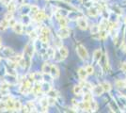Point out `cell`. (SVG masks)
I'll return each mask as SVG.
<instances>
[{
  "label": "cell",
  "mask_w": 126,
  "mask_h": 113,
  "mask_svg": "<svg viewBox=\"0 0 126 113\" xmlns=\"http://www.w3.org/2000/svg\"><path fill=\"white\" fill-rule=\"evenodd\" d=\"M0 111H8V108H7V104L6 101H0Z\"/></svg>",
  "instance_id": "36"
},
{
  "label": "cell",
  "mask_w": 126,
  "mask_h": 113,
  "mask_svg": "<svg viewBox=\"0 0 126 113\" xmlns=\"http://www.w3.org/2000/svg\"><path fill=\"white\" fill-rule=\"evenodd\" d=\"M22 107H23V106H22L21 102H20L19 100H14V103H13V110H14V111H17V112L21 111Z\"/></svg>",
  "instance_id": "23"
},
{
  "label": "cell",
  "mask_w": 126,
  "mask_h": 113,
  "mask_svg": "<svg viewBox=\"0 0 126 113\" xmlns=\"http://www.w3.org/2000/svg\"><path fill=\"white\" fill-rule=\"evenodd\" d=\"M1 46H2V39L0 38V48H1Z\"/></svg>",
  "instance_id": "45"
},
{
  "label": "cell",
  "mask_w": 126,
  "mask_h": 113,
  "mask_svg": "<svg viewBox=\"0 0 126 113\" xmlns=\"http://www.w3.org/2000/svg\"><path fill=\"white\" fill-rule=\"evenodd\" d=\"M74 92L75 95L80 96V95L83 94V88L81 86H79V85H76V86L74 88Z\"/></svg>",
  "instance_id": "27"
},
{
  "label": "cell",
  "mask_w": 126,
  "mask_h": 113,
  "mask_svg": "<svg viewBox=\"0 0 126 113\" xmlns=\"http://www.w3.org/2000/svg\"><path fill=\"white\" fill-rule=\"evenodd\" d=\"M88 13H89V16L96 17L98 16V14H99V10L97 8H95V7H90L88 10Z\"/></svg>",
  "instance_id": "18"
},
{
  "label": "cell",
  "mask_w": 126,
  "mask_h": 113,
  "mask_svg": "<svg viewBox=\"0 0 126 113\" xmlns=\"http://www.w3.org/2000/svg\"><path fill=\"white\" fill-rule=\"evenodd\" d=\"M40 11V9H39V7L36 5H32L30 6V10H29V12L31 13L33 16H35L36 14L38 13V11Z\"/></svg>",
  "instance_id": "29"
},
{
  "label": "cell",
  "mask_w": 126,
  "mask_h": 113,
  "mask_svg": "<svg viewBox=\"0 0 126 113\" xmlns=\"http://www.w3.org/2000/svg\"><path fill=\"white\" fill-rule=\"evenodd\" d=\"M47 100H48V105L49 106H54L55 104H56V98H54V97H48L47 98Z\"/></svg>",
  "instance_id": "38"
},
{
  "label": "cell",
  "mask_w": 126,
  "mask_h": 113,
  "mask_svg": "<svg viewBox=\"0 0 126 113\" xmlns=\"http://www.w3.org/2000/svg\"><path fill=\"white\" fill-rule=\"evenodd\" d=\"M123 48H124V49H123V51H124V52H125V53H126V46H124Z\"/></svg>",
  "instance_id": "46"
},
{
  "label": "cell",
  "mask_w": 126,
  "mask_h": 113,
  "mask_svg": "<svg viewBox=\"0 0 126 113\" xmlns=\"http://www.w3.org/2000/svg\"><path fill=\"white\" fill-rule=\"evenodd\" d=\"M109 108H110L111 111H113V112H117V111H119L118 109H119V107L117 106V104H116L115 101H111L109 103Z\"/></svg>",
  "instance_id": "31"
},
{
  "label": "cell",
  "mask_w": 126,
  "mask_h": 113,
  "mask_svg": "<svg viewBox=\"0 0 126 113\" xmlns=\"http://www.w3.org/2000/svg\"><path fill=\"white\" fill-rule=\"evenodd\" d=\"M91 100H92V95H91L90 93H85L84 101H88V102H89V101H91Z\"/></svg>",
  "instance_id": "41"
},
{
  "label": "cell",
  "mask_w": 126,
  "mask_h": 113,
  "mask_svg": "<svg viewBox=\"0 0 126 113\" xmlns=\"http://www.w3.org/2000/svg\"><path fill=\"white\" fill-rule=\"evenodd\" d=\"M22 24H23L24 26L31 24V19H30V17L28 16V14H24V15H22Z\"/></svg>",
  "instance_id": "22"
},
{
  "label": "cell",
  "mask_w": 126,
  "mask_h": 113,
  "mask_svg": "<svg viewBox=\"0 0 126 113\" xmlns=\"http://www.w3.org/2000/svg\"><path fill=\"white\" fill-rule=\"evenodd\" d=\"M7 7H8V12L13 13V12L16 11V2H14L13 0H11V1L7 4Z\"/></svg>",
  "instance_id": "15"
},
{
  "label": "cell",
  "mask_w": 126,
  "mask_h": 113,
  "mask_svg": "<svg viewBox=\"0 0 126 113\" xmlns=\"http://www.w3.org/2000/svg\"><path fill=\"white\" fill-rule=\"evenodd\" d=\"M9 27H10V26H9V21H8L7 19L4 18L2 21L0 22V30H1V31L6 30Z\"/></svg>",
  "instance_id": "21"
},
{
  "label": "cell",
  "mask_w": 126,
  "mask_h": 113,
  "mask_svg": "<svg viewBox=\"0 0 126 113\" xmlns=\"http://www.w3.org/2000/svg\"><path fill=\"white\" fill-rule=\"evenodd\" d=\"M32 92H34L35 94H40V93H42V82H34V83H33Z\"/></svg>",
  "instance_id": "8"
},
{
  "label": "cell",
  "mask_w": 126,
  "mask_h": 113,
  "mask_svg": "<svg viewBox=\"0 0 126 113\" xmlns=\"http://www.w3.org/2000/svg\"><path fill=\"white\" fill-rule=\"evenodd\" d=\"M46 14H45V11H38V13L34 16L35 18V21L38 22V23H41L42 22L45 18H46Z\"/></svg>",
  "instance_id": "9"
},
{
  "label": "cell",
  "mask_w": 126,
  "mask_h": 113,
  "mask_svg": "<svg viewBox=\"0 0 126 113\" xmlns=\"http://www.w3.org/2000/svg\"><path fill=\"white\" fill-rule=\"evenodd\" d=\"M90 31H91V34H98L100 31V27L97 25H93L90 28Z\"/></svg>",
  "instance_id": "35"
},
{
  "label": "cell",
  "mask_w": 126,
  "mask_h": 113,
  "mask_svg": "<svg viewBox=\"0 0 126 113\" xmlns=\"http://www.w3.org/2000/svg\"><path fill=\"white\" fill-rule=\"evenodd\" d=\"M31 77L34 82H42V79H43L42 73H33L31 74Z\"/></svg>",
  "instance_id": "14"
},
{
  "label": "cell",
  "mask_w": 126,
  "mask_h": 113,
  "mask_svg": "<svg viewBox=\"0 0 126 113\" xmlns=\"http://www.w3.org/2000/svg\"><path fill=\"white\" fill-rule=\"evenodd\" d=\"M26 107L28 108V112H34V111H36V107H35L34 103L32 102V101L27 103L26 104Z\"/></svg>",
  "instance_id": "30"
},
{
  "label": "cell",
  "mask_w": 126,
  "mask_h": 113,
  "mask_svg": "<svg viewBox=\"0 0 126 113\" xmlns=\"http://www.w3.org/2000/svg\"><path fill=\"white\" fill-rule=\"evenodd\" d=\"M48 95H49L50 97L57 98V97H58V92H56V91H52V90H50V91L48 92Z\"/></svg>",
  "instance_id": "40"
},
{
  "label": "cell",
  "mask_w": 126,
  "mask_h": 113,
  "mask_svg": "<svg viewBox=\"0 0 126 113\" xmlns=\"http://www.w3.org/2000/svg\"><path fill=\"white\" fill-rule=\"evenodd\" d=\"M11 28H12L13 31L15 33H17V34H22L23 31H24V25H23L22 23H17V22H16L15 25L11 27Z\"/></svg>",
  "instance_id": "11"
},
{
  "label": "cell",
  "mask_w": 126,
  "mask_h": 113,
  "mask_svg": "<svg viewBox=\"0 0 126 113\" xmlns=\"http://www.w3.org/2000/svg\"><path fill=\"white\" fill-rule=\"evenodd\" d=\"M50 75L53 78H58L59 76V69L57 65H51V70H50Z\"/></svg>",
  "instance_id": "10"
},
{
  "label": "cell",
  "mask_w": 126,
  "mask_h": 113,
  "mask_svg": "<svg viewBox=\"0 0 126 113\" xmlns=\"http://www.w3.org/2000/svg\"><path fill=\"white\" fill-rule=\"evenodd\" d=\"M121 70H122L123 73H125L126 74V62H124V63L121 64Z\"/></svg>",
  "instance_id": "43"
},
{
  "label": "cell",
  "mask_w": 126,
  "mask_h": 113,
  "mask_svg": "<svg viewBox=\"0 0 126 113\" xmlns=\"http://www.w3.org/2000/svg\"><path fill=\"white\" fill-rule=\"evenodd\" d=\"M89 109H90V112H94L98 109V103L91 100L89 101Z\"/></svg>",
  "instance_id": "24"
},
{
  "label": "cell",
  "mask_w": 126,
  "mask_h": 113,
  "mask_svg": "<svg viewBox=\"0 0 126 113\" xmlns=\"http://www.w3.org/2000/svg\"><path fill=\"white\" fill-rule=\"evenodd\" d=\"M0 61H1V57H0Z\"/></svg>",
  "instance_id": "49"
},
{
  "label": "cell",
  "mask_w": 126,
  "mask_h": 113,
  "mask_svg": "<svg viewBox=\"0 0 126 113\" xmlns=\"http://www.w3.org/2000/svg\"><path fill=\"white\" fill-rule=\"evenodd\" d=\"M77 25H78L79 28L82 30H86L88 28V22L84 17H79L77 19Z\"/></svg>",
  "instance_id": "7"
},
{
  "label": "cell",
  "mask_w": 126,
  "mask_h": 113,
  "mask_svg": "<svg viewBox=\"0 0 126 113\" xmlns=\"http://www.w3.org/2000/svg\"><path fill=\"white\" fill-rule=\"evenodd\" d=\"M102 56H103L102 50L101 49H96L94 51V53H93V59H94L95 61H100Z\"/></svg>",
  "instance_id": "20"
},
{
  "label": "cell",
  "mask_w": 126,
  "mask_h": 113,
  "mask_svg": "<svg viewBox=\"0 0 126 113\" xmlns=\"http://www.w3.org/2000/svg\"><path fill=\"white\" fill-rule=\"evenodd\" d=\"M125 26H126V21H125Z\"/></svg>",
  "instance_id": "50"
},
{
  "label": "cell",
  "mask_w": 126,
  "mask_h": 113,
  "mask_svg": "<svg viewBox=\"0 0 126 113\" xmlns=\"http://www.w3.org/2000/svg\"><path fill=\"white\" fill-rule=\"evenodd\" d=\"M0 95L1 96H9L10 95V85L8 83H1L0 86Z\"/></svg>",
  "instance_id": "4"
},
{
  "label": "cell",
  "mask_w": 126,
  "mask_h": 113,
  "mask_svg": "<svg viewBox=\"0 0 126 113\" xmlns=\"http://www.w3.org/2000/svg\"><path fill=\"white\" fill-rule=\"evenodd\" d=\"M4 79H5V82L6 83H8L10 86L11 85H15L17 84V77H16V75H9V74H6V75L4 76Z\"/></svg>",
  "instance_id": "5"
},
{
  "label": "cell",
  "mask_w": 126,
  "mask_h": 113,
  "mask_svg": "<svg viewBox=\"0 0 126 113\" xmlns=\"http://www.w3.org/2000/svg\"><path fill=\"white\" fill-rule=\"evenodd\" d=\"M58 53L60 54V56L62 57L63 59H66L68 57L69 51L65 46H60V47H58Z\"/></svg>",
  "instance_id": "19"
},
{
  "label": "cell",
  "mask_w": 126,
  "mask_h": 113,
  "mask_svg": "<svg viewBox=\"0 0 126 113\" xmlns=\"http://www.w3.org/2000/svg\"><path fill=\"white\" fill-rule=\"evenodd\" d=\"M40 105L42 107V109L43 112H46L47 111V108H48V100H47V97H42L40 99Z\"/></svg>",
  "instance_id": "12"
},
{
  "label": "cell",
  "mask_w": 126,
  "mask_h": 113,
  "mask_svg": "<svg viewBox=\"0 0 126 113\" xmlns=\"http://www.w3.org/2000/svg\"><path fill=\"white\" fill-rule=\"evenodd\" d=\"M92 91H93V93H94L95 95H97V96H100L102 95L103 93H104V89H103V87L102 85H97V86H95L92 88Z\"/></svg>",
  "instance_id": "13"
},
{
  "label": "cell",
  "mask_w": 126,
  "mask_h": 113,
  "mask_svg": "<svg viewBox=\"0 0 126 113\" xmlns=\"http://www.w3.org/2000/svg\"><path fill=\"white\" fill-rule=\"evenodd\" d=\"M99 32H100V34H98V35H99V39L100 40H105L107 38L108 32L106 31V29H105V30H100Z\"/></svg>",
  "instance_id": "34"
},
{
  "label": "cell",
  "mask_w": 126,
  "mask_h": 113,
  "mask_svg": "<svg viewBox=\"0 0 126 113\" xmlns=\"http://www.w3.org/2000/svg\"><path fill=\"white\" fill-rule=\"evenodd\" d=\"M58 23H59L60 27H67V25H68V21H67L66 17H61V18H59V19H58Z\"/></svg>",
  "instance_id": "28"
},
{
  "label": "cell",
  "mask_w": 126,
  "mask_h": 113,
  "mask_svg": "<svg viewBox=\"0 0 126 113\" xmlns=\"http://www.w3.org/2000/svg\"><path fill=\"white\" fill-rule=\"evenodd\" d=\"M42 93H46L50 90H52V88H51V85L49 83H46V82L42 83Z\"/></svg>",
  "instance_id": "26"
},
{
  "label": "cell",
  "mask_w": 126,
  "mask_h": 113,
  "mask_svg": "<svg viewBox=\"0 0 126 113\" xmlns=\"http://www.w3.org/2000/svg\"><path fill=\"white\" fill-rule=\"evenodd\" d=\"M0 1H1V2H3V3H5V1H6V0H0Z\"/></svg>",
  "instance_id": "47"
},
{
  "label": "cell",
  "mask_w": 126,
  "mask_h": 113,
  "mask_svg": "<svg viewBox=\"0 0 126 113\" xmlns=\"http://www.w3.org/2000/svg\"><path fill=\"white\" fill-rule=\"evenodd\" d=\"M85 70L87 71L88 75H92V74L94 73V68L92 67V65H88V66L85 68Z\"/></svg>",
  "instance_id": "37"
},
{
  "label": "cell",
  "mask_w": 126,
  "mask_h": 113,
  "mask_svg": "<svg viewBox=\"0 0 126 113\" xmlns=\"http://www.w3.org/2000/svg\"><path fill=\"white\" fill-rule=\"evenodd\" d=\"M50 36H51V32L47 27H43L41 28V31L39 33L40 42H42L43 43H48L50 41Z\"/></svg>",
  "instance_id": "2"
},
{
  "label": "cell",
  "mask_w": 126,
  "mask_h": 113,
  "mask_svg": "<svg viewBox=\"0 0 126 113\" xmlns=\"http://www.w3.org/2000/svg\"><path fill=\"white\" fill-rule=\"evenodd\" d=\"M50 70H51V64L50 63L45 62L44 64L42 65V71L43 74H50Z\"/></svg>",
  "instance_id": "25"
},
{
  "label": "cell",
  "mask_w": 126,
  "mask_h": 113,
  "mask_svg": "<svg viewBox=\"0 0 126 113\" xmlns=\"http://www.w3.org/2000/svg\"><path fill=\"white\" fill-rule=\"evenodd\" d=\"M107 26H108V22H107V20H106V19H103L102 22L100 23V26H99L100 30H105V29H106Z\"/></svg>",
  "instance_id": "32"
},
{
  "label": "cell",
  "mask_w": 126,
  "mask_h": 113,
  "mask_svg": "<svg viewBox=\"0 0 126 113\" xmlns=\"http://www.w3.org/2000/svg\"><path fill=\"white\" fill-rule=\"evenodd\" d=\"M16 3H18V4H20V5H22L23 3H24V0H15Z\"/></svg>",
  "instance_id": "44"
},
{
  "label": "cell",
  "mask_w": 126,
  "mask_h": 113,
  "mask_svg": "<svg viewBox=\"0 0 126 113\" xmlns=\"http://www.w3.org/2000/svg\"><path fill=\"white\" fill-rule=\"evenodd\" d=\"M102 85V87H103V89H104V91L105 92H110L111 91V85L110 83H108V82H106V81H105L103 84H101Z\"/></svg>",
  "instance_id": "33"
},
{
  "label": "cell",
  "mask_w": 126,
  "mask_h": 113,
  "mask_svg": "<svg viewBox=\"0 0 126 113\" xmlns=\"http://www.w3.org/2000/svg\"><path fill=\"white\" fill-rule=\"evenodd\" d=\"M113 10H114L116 13H118L119 15H121V13H122V11H121V8H119L118 6H114V7H113Z\"/></svg>",
  "instance_id": "42"
},
{
  "label": "cell",
  "mask_w": 126,
  "mask_h": 113,
  "mask_svg": "<svg viewBox=\"0 0 126 113\" xmlns=\"http://www.w3.org/2000/svg\"><path fill=\"white\" fill-rule=\"evenodd\" d=\"M116 86L118 87V88H121V89H123L125 85H124V81L122 80H117L116 81Z\"/></svg>",
  "instance_id": "39"
},
{
  "label": "cell",
  "mask_w": 126,
  "mask_h": 113,
  "mask_svg": "<svg viewBox=\"0 0 126 113\" xmlns=\"http://www.w3.org/2000/svg\"><path fill=\"white\" fill-rule=\"evenodd\" d=\"M78 75H79V78L81 79V80H86V78H87V76H88V73H87V71L85 70V68H79L78 69Z\"/></svg>",
  "instance_id": "17"
},
{
  "label": "cell",
  "mask_w": 126,
  "mask_h": 113,
  "mask_svg": "<svg viewBox=\"0 0 126 113\" xmlns=\"http://www.w3.org/2000/svg\"><path fill=\"white\" fill-rule=\"evenodd\" d=\"M13 103H14V99H13L12 97H9V98L6 100L8 111H14V110H13Z\"/></svg>",
  "instance_id": "16"
},
{
  "label": "cell",
  "mask_w": 126,
  "mask_h": 113,
  "mask_svg": "<svg viewBox=\"0 0 126 113\" xmlns=\"http://www.w3.org/2000/svg\"><path fill=\"white\" fill-rule=\"evenodd\" d=\"M32 87H33V83L30 82V81L26 77L24 80L22 81L19 91H20V92L23 93V94H28V93L32 92Z\"/></svg>",
  "instance_id": "1"
},
{
  "label": "cell",
  "mask_w": 126,
  "mask_h": 113,
  "mask_svg": "<svg viewBox=\"0 0 126 113\" xmlns=\"http://www.w3.org/2000/svg\"><path fill=\"white\" fill-rule=\"evenodd\" d=\"M58 36L60 39H66L70 36V30L67 27H60V29L58 30Z\"/></svg>",
  "instance_id": "6"
},
{
  "label": "cell",
  "mask_w": 126,
  "mask_h": 113,
  "mask_svg": "<svg viewBox=\"0 0 126 113\" xmlns=\"http://www.w3.org/2000/svg\"><path fill=\"white\" fill-rule=\"evenodd\" d=\"M124 85H125V88H126V80L124 81Z\"/></svg>",
  "instance_id": "48"
},
{
  "label": "cell",
  "mask_w": 126,
  "mask_h": 113,
  "mask_svg": "<svg viewBox=\"0 0 126 113\" xmlns=\"http://www.w3.org/2000/svg\"><path fill=\"white\" fill-rule=\"evenodd\" d=\"M76 52H77L78 56L80 57V59H84V60L89 59V53H88L87 49L85 48L84 45L78 44V45L76 46Z\"/></svg>",
  "instance_id": "3"
}]
</instances>
